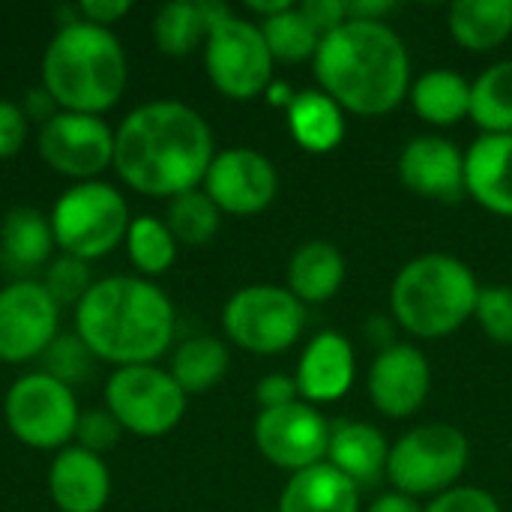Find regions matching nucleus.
<instances>
[{
	"label": "nucleus",
	"mask_w": 512,
	"mask_h": 512,
	"mask_svg": "<svg viewBox=\"0 0 512 512\" xmlns=\"http://www.w3.org/2000/svg\"><path fill=\"white\" fill-rule=\"evenodd\" d=\"M288 6H294V3H291V0H246V9L255 12V15H261V21H267V18H273V15H279V12H285Z\"/></svg>",
	"instance_id": "nucleus-46"
},
{
	"label": "nucleus",
	"mask_w": 512,
	"mask_h": 512,
	"mask_svg": "<svg viewBox=\"0 0 512 512\" xmlns=\"http://www.w3.org/2000/svg\"><path fill=\"white\" fill-rule=\"evenodd\" d=\"M291 138L306 153H333L345 138V111L324 90H303L285 111Z\"/></svg>",
	"instance_id": "nucleus-26"
},
{
	"label": "nucleus",
	"mask_w": 512,
	"mask_h": 512,
	"mask_svg": "<svg viewBox=\"0 0 512 512\" xmlns=\"http://www.w3.org/2000/svg\"><path fill=\"white\" fill-rule=\"evenodd\" d=\"M21 111L27 114V120H36L39 126L45 123V120H51L60 108H57V102L48 96V90L39 84V87H30L27 93H24V99H21Z\"/></svg>",
	"instance_id": "nucleus-43"
},
{
	"label": "nucleus",
	"mask_w": 512,
	"mask_h": 512,
	"mask_svg": "<svg viewBox=\"0 0 512 512\" xmlns=\"http://www.w3.org/2000/svg\"><path fill=\"white\" fill-rule=\"evenodd\" d=\"M345 255L327 240L303 243L288 261V291L306 303H327L345 282Z\"/></svg>",
	"instance_id": "nucleus-25"
},
{
	"label": "nucleus",
	"mask_w": 512,
	"mask_h": 512,
	"mask_svg": "<svg viewBox=\"0 0 512 512\" xmlns=\"http://www.w3.org/2000/svg\"><path fill=\"white\" fill-rule=\"evenodd\" d=\"M57 252L96 261L123 246L132 213L126 195L108 180L69 183L48 210Z\"/></svg>",
	"instance_id": "nucleus-6"
},
{
	"label": "nucleus",
	"mask_w": 512,
	"mask_h": 512,
	"mask_svg": "<svg viewBox=\"0 0 512 512\" xmlns=\"http://www.w3.org/2000/svg\"><path fill=\"white\" fill-rule=\"evenodd\" d=\"M27 132H30V120L21 111V102L0 99V159H12L15 153H21Z\"/></svg>",
	"instance_id": "nucleus-39"
},
{
	"label": "nucleus",
	"mask_w": 512,
	"mask_h": 512,
	"mask_svg": "<svg viewBox=\"0 0 512 512\" xmlns=\"http://www.w3.org/2000/svg\"><path fill=\"white\" fill-rule=\"evenodd\" d=\"M39 363H42V372L45 375H51L60 384H66V387L75 390L78 384H84L93 375V369H96L99 360L93 357V351L84 345V339L75 330H69V333L60 330L57 339L39 357Z\"/></svg>",
	"instance_id": "nucleus-34"
},
{
	"label": "nucleus",
	"mask_w": 512,
	"mask_h": 512,
	"mask_svg": "<svg viewBox=\"0 0 512 512\" xmlns=\"http://www.w3.org/2000/svg\"><path fill=\"white\" fill-rule=\"evenodd\" d=\"M474 318L492 342L512 348V285L480 288Z\"/></svg>",
	"instance_id": "nucleus-36"
},
{
	"label": "nucleus",
	"mask_w": 512,
	"mask_h": 512,
	"mask_svg": "<svg viewBox=\"0 0 512 512\" xmlns=\"http://www.w3.org/2000/svg\"><path fill=\"white\" fill-rule=\"evenodd\" d=\"M357 375V360H354V348L345 336L327 330L318 333L300 354L297 363V390L300 399L309 405H327L342 399Z\"/></svg>",
	"instance_id": "nucleus-19"
},
{
	"label": "nucleus",
	"mask_w": 512,
	"mask_h": 512,
	"mask_svg": "<svg viewBox=\"0 0 512 512\" xmlns=\"http://www.w3.org/2000/svg\"><path fill=\"white\" fill-rule=\"evenodd\" d=\"M54 249H57V243H54L51 219L39 207L18 204L3 216L0 255L12 270L30 273V270L48 267V261L54 258Z\"/></svg>",
	"instance_id": "nucleus-24"
},
{
	"label": "nucleus",
	"mask_w": 512,
	"mask_h": 512,
	"mask_svg": "<svg viewBox=\"0 0 512 512\" xmlns=\"http://www.w3.org/2000/svg\"><path fill=\"white\" fill-rule=\"evenodd\" d=\"M294 90L285 84V81H273L270 87H267V99H270V105H282L285 111H288V105L294 102Z\"/></svg>",
	"instance_id": "nucleus-47"
},
{
	"label": "nucleus",
	"mask_w": 512,
	"mask_h": 512,
	"mask_svg": "<svg viewBox=\"0 0 512 512\" xmlns=\"http://www.w3.org/2000/svg\"><path fill=\"white\" fill-rule=\"evenodd\" d=\"M72 330L99 363L114 369L159 363L174 345L177 312L165 288L135 273H111L90 285L72 309Z\"/></svg>",
	"instance_id": "nucleus-2"
},
{
	"label": "nucleus",
	"mask_w": 512,
	"mask_h": 512,
	"mask_svg": "<svg viewBox=\"0 0 512 512\" xmlns=\"http://www.w3.org/2000/svg\"><path fill=\"white\" fill-rule=\"evenodd\" d=\"M327 462L339 474H345L357 489L375 486L381 477H387L390 444L381 435V429L360 420H342L330 426Z\"/></svg>",
	"instance_id": "nucleus-21"
},
{
	"label": "nucleus",
	"mask_w": 512,
	"mask_h": 512,
	"mask_svg": "<svg viewBox=\"0 0 512 512\" xmlns=\"http://www.w3.org/2000/svg\"><path fill=\"white\" fill-rule=\"evenodd\" d=\"M258 453L282 471H306L327 462L330 423L309 402H291L285 408H270L255 417L252 429Z\"/></svg>",
	"instance_id": "nucleus-14"
},
{
	"label": "nucleus",
	"mask_w": 512,
	"mask_h": 512,
	"mask_svg": "<svg viewBox=\"0 0 512 512\" xmlns=\"http://www.w3.org/2000/svg\"><path fill=\"white\" fill-rule=\"evenodd\" d=\"M447 21L462 48L492 51L512 36V0H456Z\"/></svg>",
	"instance_id": "nucleus-27"
},
{
	"label": "nucleus",
	"mask_w": 512,
	"mask_h": 512,
	"mask_svg": "<svg viewBox=\"0 0 512 512\" xmlns=\"http://www.w3.org/2000/svg\"><path fill=\"white\" fill-rule=\"evenodd\" d=\"M465 192L483 210L512 219V135H480L468 147Z\"/></svg>",
	"instance_id": "nucleus-20"
},
{
	"label": "nucleus",
	"mask_w": 512,
	"mask_h": 512,
	"mask_svg": "<svg viewBox=\"0 0 512 512\" xmlns=\"http://www.w3.org/2000/svg\"><path fill=\"white\" fill-rule=\"evenodd\" d=\"M348 18L357 21H384V15L396 12V3L390 0H360V3H345Z\"/></svg>",
	"instance_id": "nucleus-44"
},
{
	"label": "nucleus",
	"mask_w": 512,
	"mask_h": 512,
	"mask_svg": "<svg viewBox=\"0 0 512 512\" xmlns=\"http://www.w3.org/2000/svg\"><path fill=\"white\" fill-rule=\"evenodd\" d=\"M123 438L120 423L108 414V408H93V411H81L78 426H75V441L78 447L90 450V453H108L117 447V441Z\"/></svg>",
	"instance_id": "nucleus-37"
},
{
	"label": "nucleus",
	"mask_w": 512,
	"mask_h": 512,
	"mask_svg": "<svg viewBox=\"0 0 512 512\" xmlns=\"http://www.w3.org/2000/svg\"><path fill=\"white\" fill-rule=\"evenodd\" d=\"M321 90L360 117H381L411 93V57L402 36L384 21L348 18L315 51Z\"/></svg>",
	"instance_id": "nucleus-3"
},
{
	"label": "nucleus",
	"mask_w": 512,
	"mask_h": 512,
	"mask_svg": "<svg viewBox=\"0 0 512 512\" xmlns=\"http://www.w3.org/2000/svg\"><path fill=\"white\" fill-rule=\"evenodd\" d=\"M45 285V291L54 297V303L63 309V306H78L84 300V294L90 291V285L96 282L93 279V270H90V261H81L75 255H63L57 252L48 267H45V276L39 279Z\"/></svg>",
	"instance_id": "nucleus-35"
},
{
	"label": "nucleus",
	"mask_w": 512,
	"mask_h": 512,
	"mask_svg": "<svg viewBox=\"0 0 512 512\" xmlns=\"http://www.w3.org/2000/svg\"><path fill=\"white\" fill-rule=\"evenodd\" d=\"M228 366V345L216 336H189L171 351L168 360V372L186 396L213 390L228 375Z\"/></svg>",
	"instance_id": "nucleus-29"
},
{
	"label": "nucleus",
	"mask_w": 512,
	"mask_h": 512,
	"mask_svg": "<svg viewBox=\"0 0 512 512\" xmlns=\"http://www.w3.org/2000/svg\"><path fill=\"white\" fill-rule=\"evenodd\" d=\"M480 282L474 270L447 252L408 261L390 288V309L399 327L417 339H444L474 318Z\"/></svg>",
	"instance_id": "nucleus-5"
},
{
	"label": "nucleus",
	"mask_w": 512,
	"mask_h": 512,
	"mask_svg": "<svg viewBox=\"0 0 512 512\" xmlns=\"http://www.w3.org/2000/svg\"><path fill=\"white\" fill-rule=\"evenodd\" d=\"M429 387L432 369L417 345L393 342L390 348H381L369 369V399L390 420L417 414L429 396Z\"/></svg>",
	"instance_id": "nucleus-16"
},
{
	"label": "nucleus",
	"mask_w": 512,
	"mask_h": 512,
	"mask_svg": "<svg viewBox=\"0 0 512 512\" xmlns=\"http://www.w3.org/2000/svg\"><path fill=\"white\" fill-rule=\"evenodd\" d=\"M273 54L264 42L258 21L234 12L222 15L204 42V69L213 87L234 99L249 102L273 84Z\"/></svg>",
	"instance_id": "nucleus-10"
},
{
	"label": "nucleus",
	"mask_w": 512,
	"mask_h": 512,
	"mask_svg": "<svg viewBox=\"0 0 512 512\" xmlns=\"http://www.w3.org/2000/svg\"><path fill=\"white\" fill-rule=\"evenodd\" d=\"M186 393L159 363L111 369L102 387V408L135 438H165L186 414Z\"/></svg>",
	"instance_id": "nucleus-7"
},
{
	"label": "nucleus",
	"mask_w": 512,
	"mask_h": 512,
	"mask_svg": "<svg viewBox=\"0 0 512 512\" xmlns=\"http://www.w3.org/2000/svg\"><path fill=\"white\" fill-rule=\"evenodd\" d=\"M471 459L468 438L450 423H423L390 447L387 480L411 498L441 495L459 483Z\"/></svg>",
	"instance_id": "nucleus-9"
},
{
	"label": "nucleus",
	"mask_w": 512,
	"mask_h": 512,
	"mask_svg": "<svg viewBox=\"0 0 512 512\" xmlns=\"http://www.w3.org/2000/svg\"><path fill=\"white\" fill-rule=\"evenodd\" d=\"M213 156V129L201 111L177 99H150L117 123L111 171L138 195L174 198L204 183Z\"/></svg>",
	"instance_id": "nucleus-1"
},
{
	"label": "nucleus",
	"mask_w": 512,
	"mask_h": 512,
	"mask_svg": "<svg viewBox=\"0 0 512 512\" xmlns=\"http://www.w3.org/2000/svg\"><path fill=\"white\" fill-rule=\"evenodd\" d=\"M45 486L60 512H102L111 501V468L99 453L69 444L54 453Z\"/></svg>",
	"instance_id": "nucleus-18"
},
{
	"label": "nucleus",
	"mask_w": 512,
	"mask_h": 512,
	"mask_svg": "<svg viewBox=\"0 0 512 512\" xmlns=\"http://www.w3.org/2000/svg\"><path fill=\"white\" fill-rule=\"evenodd\" d=\"M300 12L321 33V39L348 21V9H345L342 0H306V3H300Z\"/></svg>",
	"instance_id": "nucleus-41"
},
{
	"label": "nucleus",
	"mask_w": 512,
	"mask_h": 512,
	"mask_svg": "<svg viewBox=\"0 0 512 512\" xmlns=\"http://www.w3.org/2000/svg\"><path fill=\"white\" fill-rule=\"evenodd\" d=\"M399 180L429 201H459L465 195V153L441 135H417L399 156Z\"/></svg>",
	"instance_id": "nucleus-17"
},
{
	"label": "nucleus",
	"mask_w": 512,
	"mask_h": 512,
	"mask_svg": "<svg viewBox=\"0 0 512 512\" xmlns=\"http://www.w3.org/2000/svg\"><path fill=\"white\" fill-rule=\"evenodd\" d=\"M60 333V306L39 279H15L0 288V363L39 360Z\"/></svg>",
	"instance_id": "nucleus-13"
},
{
	"label": "nucleus",
	"mask_w": 512,
	"mask_h": 512,
	"mask_svg": "<svg viewBox=\"0 0 512 512\" xmlns=\"http://www.w3.org/2000/svg\"><path fill=\"white\" fill-rule=\"evenodd\" d=\"M201 189L222 213L255 216L273 204L279 192V171L252 147H228L213 156Z\"/></svg>",
	"instance_id": "nucleus-15"
},
{
	"label": "nucleus",
	"mask_w": 512,
	"mask_h": 512,
	"mask_svg": "<svg viewBox=\"0 0 512 512\" xmlns=\"http://www.w3.org/2000/svg\"><path fill=\"white\" fill-rule=\"evenodd\" d=\"M369 512H423L420 501L405 495V492H387V495H378L372 504H369Z\"/></svg>",
	"instance_id": "nucleus-45"
},
{
	"label": "nucleus",
	"mask_w": 512,
	"mask_h": 512,
	"mask_svg": "<svg viewBox=\"0 0 512 512\" xmlns=\"http://www.w3.org/2000/svg\"><path fill=\"white\" fill-rule=\"evenodd\" d=\"M471 120L483 135H512V60L492 63L471 84Z\"/></svg>",
	"instance_id": "nucleus-31"
},
{
	"label": "nucleus",
	"mask_w": 512,
	"mask_h": 512,
	"mask_svg": "<svg viewBox=\"0 0 512 512\" xmlns=\"http://www.w3.org/2000/svg\"><path fill=\"white\" fill-rule=\"evenodd\" d=\"M39 84L60 111L105 114L129 81V57L111 27L78 18L63 21L48 39L39 63Z\"/></svg>",
	"instance_id": "nucleus-4"
},
{
	"label": "nucleus",
	"mask_w": 512,
	"mask_h": 512,
	"mask_svg": "<svg viewBox=\"0 0 512 512\" xmlns=\"http://www.w3.org/2000/svg\"><path fill=\"white\" fill-rule=\"evenodd\" d=\"M123 249H126V258H129L135 276L153 279L174 267L180 243L174 240V234L168 231L162 216L144 213V216H132Z\"/></svg>",
	"instance_id": "nucleus-30"
},
{
	"label": "nucleus",
	"mask_w": 512,
	"mask_h": 512,
	"mask_svg": "<svg viewBox=\"0 0 512 512\" xmlns=\"http://www.w3.org/2000/svg\"><path fill=\"white\" fill-rule=\"evenodd\" d=\"M264 42L273 54V60L282 63H300L315 57L318 45H321V33L309 24V18L300 12V6H288L285 12L258 21Z\"/></svg>",
	"instance_id": "nucleus-33"
},
{
	"label": "nucleus",
	"mask_w": 512,
	"mask_h": 512,
	"mask_svg": "<svg viewBox=\"0 0 512 512\" xmlns=\"http://www.w3.org/2000/svg\"><path fill=\"white\" fill-rule=\"evenodd\" d=\"M414 111L432 126H456L471 117V84L456 69H429L411 84Z\"/></svg>",
	"instance_id": "nucleus-28"
},
{
	"label": "nucleus",
	"mask_w": 512,
	"mask_h": 512,
	"mask_svg": "<svg viewBox=\"0 0 512 512\" xmlns=\"http://www.w3.org/2000/svg\"><path fill=\"white\" fill-rule=\"evenodd\" d=\"M423 512H501L495 495L477 486H453L441 495H435Z\"/></svg>",
	"instance_id": "nucleus-38"
},
{
	"label": "nucleus",
	"mask_w": 512,
	"mask_h": 512,
	"mask_svg": "<svg viewBox=\"0 0 512 512\" xmlns=\"http://www.w3.org/2000/svg\"><path fill=\"white\" fill-rule=\"evenodd\" d=\"M165 225L183 246H207L222 225V210L210 201V195L198 186L189 192H180L168 198L165 207Z\"/></svg>",
	"instance_id": "nucleus-32"
},
{
	"label": "nucleus",
	"mask_w": 512,
	"mask_h": 512,
	"mask_svg": "<svg viewBox=\"0 0 512 512\" xmlns=\"http://www.w3.org/2000/svg\"><path fill=\"white\" fill-rule=\"evenodd\" d=\"M81 405L72 387L42 369L18 375L3 396V420L15 441L30 450H63L75 441Z\"/></svg>",
	"instance_id": "nucleus-8"
},
{
	"label": "nucleus",
	"mask_w": 512,
	"mask_h": 512,
	"mask_svg": "<svg viewBox=\"0 0 512 512\" xmlns=\"http://www.w3.org/2000/svg\"><path fill=\"white\" fill-rule=\"evenodd\" d=\"M231 9L219 0H171L153 15V42L168 57H186L204 48L210 27Z\"/></svg>",
	"instance_id": "nucleus-22"
},
{
	"label": "nucleus",
	"mask_w": 512,
	"mask_h": 512,
	"mask_svg": "<svg viewBox=\"0 0 512 512\" xmlns=\"http://www.w3.org/2000/svg\"><path fill=\"white\" fill-rule=\"evenodd\" d=\"M255 399H258L261 411H270V408H285V405H291V402H300V390H297L294 375L273 372V375H264V378L258 381Z\"/></svg>",
	"instance_id": "nucleus-40"
},
{
	"label": "nucleus",
	"mask_w": 512,
	"mask_h": 512,
	"mask_svg": "<svg viewBox=\"0 0 512 512\" xmlns=\"http://www.w3.org/2000/svg\"><path fill=\"white\" fill-rule=\"evenodd\" d=\"M39 159L72 183L102 180L114 165V126L99 114L57 111L36 132Z\"/></svg>",
	"instance_id": "nucleus-12"
},
{
	"label": "nucleus",
	"mask_w": 512,
	"mask_h": 512,
	"mask_svg": "<svg viewBox=\"0 0 512 512\" xmlns=\"http://www.w3.org/2000/svg\"><path fill=\"white\" fill-rule=\"evenodd\" d=\"M306 327V306L279 285H246L222 309L225 336L249 354H282Z\"/></svg>",
	"instance_id": "nucleus-11"
},
{
	"label": "nucleus",
	"mask_w": 512,
	"mask_h": 512,
	"mask_svg": "<svg viewBox=\"0 0 512 512\" xmlns=\"http://www.w3.org/2000/svg\"><path fill=\"white\" fill-rule=\"evenodd\" d=\"M75 9L84 21L114 30V24L132 12V0H81Z\"/></svg>",
	"instance_id": "nucleus-42"
},
{
	"label": "nucleus",
	"mask_w": 512,
	"mask_h": 512,
	"mask_svg": "<svg viewBox=\"0 0 512 512\" xmlns=\"http://www.w3.org/2000/svg\"><path fill=\"white\" fill-rule=\"evenodd\" d=\"M279 512H360V489L330 462L291 474Z\"/></svg>",
	"instance_id": "nucleus-23"
}]
</instances>
